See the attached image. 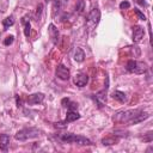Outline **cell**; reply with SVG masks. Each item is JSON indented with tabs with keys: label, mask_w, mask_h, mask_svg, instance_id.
I'll use <instances>...</instances> for the list:
<instances>
[{
	"label": "cell",
	"mask_w": 153,
	"mask_h": 153,
	"mask_svg": "<svg viewBox=\"0 0 153 153\" xmlns=\"http://www.w3.org/2000/svg\"><path fill=\"white\" fill-rule=\"evenodd\" d=\"M117 141H118L117 137H105L102 140V143L103 145H115Z\"/></svg>",
	"instance_id": "obj_19"
},
{
	"label": "cell",
	"mask_w": 153,
	"mask_h": 153,
	"mask_svg": "<svg viewBox=\"0 0 153 153\" xmlns=\"http://www.w3.org/2000/svg\"><path fill=\"white\" fill-rule=\"evenodd\" d=\"M143 35H145L143 27H141V26H135V27H133V41H134L135 43L140 42V41L142 39Z\"/></svg>",
	"instance_id": "obj_9"
},
{
	"label": "cell",
	"mask_w": 153,
	"mask_h": 153,
	"mask_svg": "<svg viewBox=\"0 0 153 153\" xmlns=\"http://www.w3.org/2000/svg\"><path fill=\"white\" fill-rule=\"evenodd\" d=\"M136 1H137V4H139V5H141V6H146V5H147L145 0H136Z\"/></svg>",
	"instance_id": "obj_27"
},
{
	"label": "cell",
	"mask_w": 153,
	"mask_h": 153,
	"mask_svg": "<svg viewBox=\"0 0 153 153\" xmlns=\"http://www.w3.org/2000/svg\"><path fill=\"white\" fill-rule=\"evenodd\" d=\"M60 140L62 142H67V143H76V145H81V146H88L92 145L91 140H88L85 136H80V135H75L72 133H66V134H61L60 135Z\"/></svg>",
	"instance_id": "obj_2"
},
{
	"label": "cell",
	"mask_w": 153,
	"mask_h": 153,
	"mask_svg": "<svg viewBox=\"0 0 153 153\" xmlns=\"http://www.w3.org/2000/svg\"><path fill=\"white\" fill-rule=\"evenodd\" d=\"M62 105L66 106V108H68V110H75V109L78 108V104L71 102L68 98H63V99H62Z\"/></svg>",
	"instance_id": "obj_16"
},
{
	"label": "cell",
	"mask_w": 153,
	"mask_h": 153,
	"mask_svg": "<svg viewBox=\"0 0 153 153\" xmlns=\"http://www.w3.org/2000/svg\"><path fill=\"white\" fill-rule=\"evenodd\" d=\"M13 39H14V37H13L12 35H10L8 37H6V38H5L4 44H5V45H10V44H12V43H13Z\"/></svg>",
	"instance_id": "obj_22"
},
{
	"label": "cell",
	"mask_w": 153,
	"mask_h": 153,
	"mask_svg": "<svg viewBox=\"0 0 153 153\" xmlns=\"http://www.w3.org/2000/svg\"><path fill=\"white\" fill-rule=\"evenodd\" d=\"M2 24H4V30H7L10 26H12V25L14 24V18H13V16H10V17H7L6 19H4Z\"/></svg>",
	"instance_id": "obj_18"
},
{
	"label": "cell",
	"mask_w": 153,
	"mask_h": 153,
	"mask_svg": "<svg viewBox=\"0 0 153 153\" xmlns=\"http://www.w3.org/2000/svg\"><path fill=\"white\" fill-rule=\"evenodd\" d=\"M87 82H88V75L85 73H78L74 76V84L78 87H84V86H86Z\"/></svg>",
	"instance_id": "obj_7"
},
{
	"label": "cell",
	"mask_w": 153,
	"mask_h": 153,
	"mask_svg": "<svg viewBox=\"0 0 153 153\" xmlns=\"http://www.w3.org/2000/svg\"><path fill=\"white\" fill-rule=\"evenodd\" d=\"M74 60L76 62H82L85 60V53L81 48H76L75 49V53H74Z\"/></svg>",
	"instance_id": "obj_15"
},
{
	"label": "cell",
	"mask_w": 153,
	"mask_h": 153,
	"mask_svg": "<svg viewBox=\"0 0 153 153\" xmlns=\"http://www.w3.org/2000/svg\"><path fill=\"white\" fill-rule=\"evenodd\" d=\"M44 99V94L43 93H33V94H30L27 97V103L29 104H39L42 103Z\"/></svg>",
	"instance_id": "obj_10"
},
{
	"label": "cell",
	"mask_w": 153,
	"mask_h": 153,
	"mask_svg": "<svg viewBox=\"0 0 153 153\" xmlns=\"http://www.w3.org/2000/svg\"><path fill=\"white\" fill-rule=\"evenodd\" d=\"M134 12L136 13V16L139 17V19H141V20H146V16L139 10V8H134Z\"/></svg>",
	"instance_id": "obj_21"
},
{
	"label": "cell",
	"mask_w": 153,
	"mask_h": 153,
	"mask_svg": "<svg viewBox=\"0 0 153 153\" xmlns=\"http://www.w3.org/2000/svg\"><path fill=\"white\" fill-rule=\"evenodd\" d=\"M61 6V0H54V11H59Z\"/></svg>",
	"instance_id": "obj_24"
},
{
	"label": "cell",
	"mask_w": 153,
	"mask_h": 153,
	"mask_svg": "<svg viewBox=\"0 0 153 153\" xmlns=\"http://www.w3.org/2000/svg\"><path fill=\"white\" fill-rule=\"evenodd\" d=\"M84 8H85V1H84V0H79V1L76 2L75 10H76L79 13H81V12L84 11Z\"/></svg>",
	"instance_id": "obj_20"
},
{
	"label": "cell",
	"mask_w": 153,
	"mask_h": 153,
	"mask_svg": "<svg viewBox=\"0 0 153 153\" xmlns=\"http://www.w3.org/2000/svg\"><path fill=\"white\" fill-rule=\"evenodd\" d=\"M111 97L114 98V99H116L117 102H120V103H126L127 100H128V97H127V94L124 93V92H122V91H114L112 93H111Z\"/></svg>",
	"instance_id": "obj_12"
},
{
	"label": "cell",
	"mask_w": 153,
	"mask_h": 153,
	"mask_svg": "<svg viewBox=\"0 0 153 153\" xmlns=\"http://www.w3.org/2000/svg\"><path fill=\"white\" fill-rule=\"evenodd\" d=\"M80 118V115L75 111V110H68L67 111V116H66V120H65V123H69V122H74L76 120Z\"/></svg>",
	"instance_id": "obj_13"
},
{
	"label": "cell",
	"mask_w": 153,
	"mask_h": 153,
	"mask_svg": "<svg viewBox=\"0 0 153 153\" xmlns=\"http://www.w3.org/2000/svg\"><path fill=\"white\" fill-rule=\"evenodd\" d=\"M8 145H10V136L7 134H1L0 135V149L7 151Z\"/></svg>",
	"instance_id": "obj_14"
},
{
	"label": "cell",
	"mask_w": 153,
	"mask_h": 153,
	"mask_svg": "<svg viewBox=\"0 0 153 153\" xmlns=\"http://www.w3.org/2000/svg\"><path fill=\"white\" fill-rule=\"evenodd\" d=\"M55 74H56V76H57L59 79H61V80H68L69 76H71L69 69H68L66 66H63V65H59V66L56 67Z\"/></svg>",
	"instance_id": "obj_6"
},
{
	"label": "cell",
	"mask_w": 153,
	"mask_h": 153,
	"mask_svg": "<svg viewBox=\"0 0 153 153\" xmlns=\"http://www.w3.org/2000/svg\"><path fill=\"white\" fill-rule=\"evenodd\" d=\"M130 7V4L128 2V1H122L121 4H120V8L121 10H127V8H129Z\"/></svg>",
	"instance_id": "obj_23"
},
{
	"label": "cell",
	"mask_w": 153,
	"mask_h": 153,
	"mask_svg": "<svg viewBox=\"0 0 153 153\" xmlns=\"http://www.w3.org/2000/svg\"><path fill=\"white\" fill-rule=\"evenodd\" d=\"M17 104H18V106H20V105H22V100H20V99H18V97H17Z\"/></svg>",
	"instance_id": "obj_28"
},
{
	"label": "cell",
	"mask_w": 153,
	"mask_h": 153,
	"mask_svg": "<svg viewBox=\"0 0 153 153\" xmlns=\"http://www.w3.org/2000/svg\"><path fill=\"white\" fill-rule=\"evenodd\" d=\"M48 30H49V35H50V38H51L53 43H54V44H57V42H59V37H60V33H59L57 27H56L54 24H49Z\"/></svg>",
	"instance_id": "obj_8"
},
{
	"label": "cell",
	"mask_w": 153,
	"mask_h": 153,
	"mask_svg": "<svg viewBox=\"0 0 153 153\" xmlns=\"http://www.w3.org/2000/svg\"><path fill=\"white\" fill-rule=\"evenodd\" d=\"M22 23L24 24V35L26 36V37H29L30 36V29H31V24H30V20L27 19V18H23L22 19Z\"/></svg>",
	"instance_id": "obj_17"
},
{
	"label": "cell",
	"mask_w": 153,
	"mask_h": 153,
	"mask_svg": "<svg viewBox=\"0 0 153 153\" xmlns=\"http://www.w3.org/2000/svg\"><path fill=\"white\" fill-rule=\"evenodd\" d=\"M140 112H141V110H139V109H134V110H121V111H117L116 114H114L112 120L115 122H118V123H128V124H131V121Z\"/></svg>",
	"instance_id": "obj_1"
},
{
	"label": "cell",
	"mask_w": 153,
	"mask_h": 153,
	"mask_svg": "<svg viewBox=\"0 0 153 153\" xmlns=\"http://www.w3.org/2000/svg\"><path fill=\"white\" fill-rule=\"evenodd\" d=\"M146 69H147V66L143 62H139V61H135V60H129L127 62V71L128 72H133V73H136V74H142V73L146 72Z\"/></svg>",
	"instance_id": "obj_4"
},
{
	"label": "cell",
	"mask_w": 153,
	"mask_h": 153,
	"mask_svg": "<svg viewBox=\"0 0 153 153\" xmlns=\"http://www.w3.org/2000/svg\"><path fill=\"white\" fill-rule=\"evenodd\" d=\"M99 19H100V11L96 7V8H93L88 13V17H87V26L94 27L99 23Z\"/></svg>",
	"instance_id": "obj_5"
},
{
	"label": "cell",
	"mask_w": 153,
	"mask_h": 153,
	"mask_svg": "<svg viewBox=\"0 0 153 153\" xmlns=\"http://www.w3.org/2000/svg\"><path fill=\"white\" fill-rule=\"evenodd\" d=\"M93 98H94V102L97 103V105L99 108H102L106 102V93H105V91H100L97 94H94Z\"/></svg>",
	"instance_id": "obj_11"
},
{
	"label": "cell",
	"mask_w": 153,
	"mask_h": 153,
	"mask_svg": "<svg viewBox=\"0 0 153 153\" xmlns=\"http://www.w3.org/2000/svg\"><path fill=\"white\" fill-rule=\"evenodd\" d=\"M42 8H43V5H42V4H39V5L37 6V11H36V16H37V17H39V16H41V13H42Z\"/></svg>",
	"instance_id": "obj_25"
},
{
	"label": "cell",
	"mask_w": 153,
	"mask_h": 153,
	"mask_svg": "<svg viewBox=\"0 0 153 153\" xmlns=\"http://www.w3.org/2000/svg\"><path fill=\"white\" fill-rule=\"evenodd\" d=\"M143 141H147V142H151L152 141V131H148L147 133V137H143Z\"/></svg>",
	"instance_id": "obj_26"
},
{
	"label": "cell",
	"mask_w": 153,
	"mask_h": 153,
	"mask_svg": "<svg viewBox=\"0 0 153 153\" xmlns=\"http://www.w3.org/2000/svg\"><path fill=\"white\" fill-rule=\"evenodd\" d=\"M39 130L37 128H24L19 131H17V134L14 135V137L19 141H25L27 139H33L37 137L39 135Z\"/></svg>",
	"instance_id": "obj_3"
}]
</instances>
